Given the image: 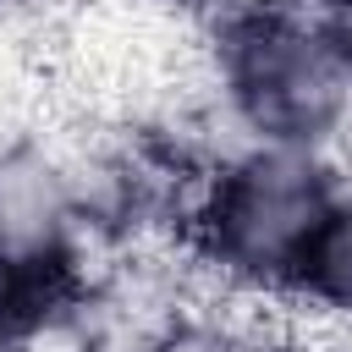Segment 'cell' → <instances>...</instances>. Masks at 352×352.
I'll use <instances>...</instances> for the list:
<instances>
[{"instance_id":"cell-1","label":"cell","mask_w":352,"mask_h":352,"mask_svg":"<svg viewBox=\"0 0 352 352\" xmlns=\"http://www.w3.org/2000/svg\"><path fill=\"white\" fill-rule=\"evenodd\" d=\"M220 121L248 143L330 154L352 126V77L330 16L280 0L214 16Z\"/></svg>"},{"instance_id":"cell-2","label":"cell","mask_w":352,"mask_h":352,"mask_svg":"<svg viewBox=\"0 0 352 352\" xmlns=\"http://www.w3.org/2000/svg\"><path fill=\"white\" fill-rule=\"evenodd\" d=\"M341 187V170L314 148L248 143L204 176L192 204V248L226 275L297 286Z\"/></svg>"},{"instance_id":"cell-3","label":"cell","mask_w":352,"mask_h":352,"mask_svg":"<svg viewBox=\"0 0 352 352\" xmlns=\"http://www.w3.org/2000/svg\"><path fill=\"white\" fill-rule=\"evenodd\" d=\"M292 292H302L319 308L352 314V187H341L336 209L324 214V226H319V236L308 248V264H302Z\"/></svg>"},{"instance_id":"cell-4","label":"cell","mask_w":352,"mask_h":352,"mask_svg":"<svg viewBox=\"0 0 352 352\" xmlns=\"http://www.w3.org/2000/svg\"><path fill=\"white\" fill-rule=\"evenodd\" d=\"M60 275H66V270H55V264H44V258H28L22 248H11V242L0 236V346H6L11 336H22L28 324L44 319V297L55 292Z\"/></svg>"},{"instance_id":"cell-5","label":"cell","mask_w":352,"mask_h":352,"mask_svg":"<svg viewBox=\"0 0 352 352\" xmlns=\"http://www.w3.org/2000/svg\"><path fill=\"white\" fill-rule=\"evenodd\" d=\"M297 6H308V11H319V16H330V22H346V16H352V0H297Z\"/></svg>"},{"instance_id":"cell-6","label":"cell","mask_w":352,"mask_h":352,"mask_svg":"<svg viewBox=\"0 0 352 352\" xmlns=\"http://www.w3.org/2000/svg\"><path fill=\"white\" fill-rule=\"evenodd\" d=\"M336 33H341V55H346V77H352V16H346V22H336ZM341 148H352V126H346V138H341Z\"/></svg>"}]
</instances>
